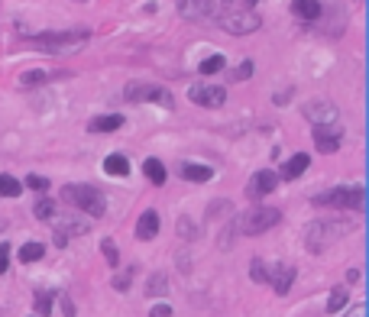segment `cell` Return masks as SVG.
Wrapping results in <instances>:
<instances>
[{
	"instance_id": "cell-34",
	"label": "cell",
	"mask_w": 369,
	"mask_h": 317,
	"mask_svg": "<svg viewBox=\"0 0 369 317\" xmlns=\"http://www.w3.org/2000/svg\"><path fill=\"white\" fill-rule=\"evenodd\" d=\"M7 265H10V243H0V275L7 272Z\"/></svg>"
},
{
	"instance_id": "cell-33",
	"label": "cell",
	"mask_w": 369,
	"mask_h": 317,
	"mask_svg": "<svg viewBox=\"0 0 369 317\" xmlns=\"http://www.w3.org/2000/svg\"><path fill=\"white\" fill-rule=\"evenodd\" d=\"M250 75H253V62H243L240 68H233V71H230L233 81H243V78H250Z\"/></svg>"
},
{
	"instance_id": "cell-37",
	"label": "cell",
	"mask_w": 369,
	"mask_h": 317,
	"mask_svg": "<svg viewBox=\"0 0 369 317\" xmlns=\"http://www.w3.org/2000/svg\"><path fill=\"white\" fill-rule=\"evenodd\" d=\"M149 317H172V308H169V304H165V301H162V304H153Z\"/></svg>"
},
{
	"instance_id": "cell-15",
	"label": "cell",
	"mask_w": 369,
	"mask_h": 317,
	"mask_svg": "<svg viewBox=\"0 0 369 317\" xmlns=\"http://www.w3.org/2000/svg\"><path fill=\"white\" fill-rule=\"evenodd\" d=\"M292 13L305 23H317L324 7H321V0H292Z\"/></svg>"
},
{
	"instance_id": "cell-8",
	"label": "cell",
	"mask_w": 369,
	"mask_h": 317,
	"mask_svg": "<svg viewBox=\"0 0 369 317\" xmlns=\"http://www.w3.org/2000/svg\"><path fill=\"white\" fill-rule=\"evenodd\" d=\"M301 113H305V120L311 123V127H337V120H340L337 104H334V100H327V98L308 100V104L301 107Z\"/></svg>"
},
{
	"instance_id": "cell-16",
	"label": "cell",
	"mask_w": 369,
	"mask_h": 317,
	"mask_svg": "<svg viewBox=\"0 0 369 317\" xmlns=\"http://www.w3.org/2000/svg\"><path fill=\"white\" fill-rule=\"evenodd\" d=\"M159 234V211H143L136 220V240H153Z\"/></svg>"
},
{
	"instance_id": "cell-29",
	"label": "cell",
	"mask_w": 369,
	"mask_h": 317,
	"mask_svg": "<svg viewBox=\"0 0 369 317\" xmlns=\"http://www.w3.org/2000/svg\"><path fill=\"white\" fill-rule=\"evenodd\" d=\"M250 279L253 282H269V269L262 265V259H253V263H250Z\"/></svg>"
},
{
	"instance_id": "cell-21",
	"label": "cell",
	"mask_w": 369,
	"mask_h": 317,
	"mask_svg": "<svg viewBox=\"0 0 369 317\" xmlns=\"http://www.w3.org/2000/svg\"><path fill=\"white\" fill-rule=\"evenodd\" d=\"M104 172H107V175H117V178H123V175H130V162H127V156L114 152V156L104 158Z\"/></svg>"
},
{
	"instance_id": "cell-10",
	"label": "cell",
	"mask_w": 369,
	"mask_h": 317,
	"mask_svg": "<svg viewBox=\"0 0 369 317\" xmlns=\"http://www.w3.org/2000/svg\"><path fill=\"white\" fill-rule=\"evenodd\" d=\"M276 188H279V175L272 172V168H259V172L250 178V185H246V197H250V201H262V197L272 195Z\"/></svg>"
},
{
	"instance_id": "cell-11",
	"label": "cell",
	"mask_w": 369,
	"mask_h": 317,
	"mask_svg": "<svg viewBox=\"0 0 369 317\" xmlns=\"http://www.w3.org/2000/svg\"><path fill=\"white\" fill-rule=\"evenodd\" d=\"M214 0H178V13L184 20L201 23V20H214Z\"/></svg>"
},
{
	"instance_id": "cell-22",
	"label": "cell",
	"mask_w": 369,
	"mask_h": 317,
	"mask_svg": "<svg viewBox=\"0 0 369 317\" xmlns=\"http://www.w3.org/2000/svg\"><path fill=\"white\" fill-rule=\"evenodd\" d=\"M52 71H42V68H33V71H23L20 75V84L23 88H39V84H46V81H52Z\"/></svg>"
},
{
	"instance_id": "cell-17",
	"label": "cell",
	"mask_w": 369,
	"mask_h": 317,
	"mask_svg": "<svg viewBox=\"0 0 369 317\" xmlns=\"http://www.w3.org/2000/svg\"><path fill=\"white\" fill-rule=\"evenodd\" d=\"M178 175H182L184 181H211V178H214V166H201V162H184V166L178 168Z\"/></svg>"
},
{
	"instance_id": "cell-2",
	"label": "cell",
	"mask_w": 369,
	"mask_h": 317,
	"mask_svg": "<svg viewBox=\"0 0 369 317\" xmlns=\"http://www.w3.org/2000/svg\"><path fill=\"white\" fill-rule=\"evenodd\" d=\"M346 230H350L346 220H315V224H308V230H305L308 253H324V249L334 246Z\"/></svg>"
},
{
	"instance_id": "cell-1",
	"label": "cell",
	"mask_w": 369,
	"mask_h": 317,
	"mask_svg": "<svg viewBox=\"0 0 369 317\" xmlns=\"http://www.w3.org/2000/svg\"><path fill=\"white\" fill-rule=\"evenodd\" d=\"M33 45L52 55H78L88 45L85 30H65V33H39L33 36Z\"/></svg>"
},
{
	"instance_id": "cell-39",
	"label": "cell",
	"mask_w": 369,
	"mask_h": 317,
	"mask_svg": "<svg viewBox=\"0 0 369 317\" xmlns=\"http://www.w3.org/2000/svg\"><path fill=\"white\" fill-rule=\"evenodd\" d=\"M246 4H250V7H256V4H259V0H246Z\"/></svg>"
},
{
	"instance_id": "cell-32",
	"label": "cell",
	"mask_w": 369,
	"mask_h": 317,
	"mask_svg": "<svg viewBox=\"0 0 369 317\" xmlns=\"http://www.w3.org/2000/svg\"><path fill=\"white\" fill-rule=\"evenodd\" d=\"M26 188H33V191H49V178H42V175H26Z\"/></svg>"
},
{
	"instance_id": "cell-28",
	"label": "cell",
	"mask_w": 369,
	"mask_h": 317,
	"mask_svg": "<svg viewBox=\"0 0 369 317\" xmlns=\"http://www.w3.org/2000/svg\"><path fill=\"white\" fill-rule=\"evenodd\" d=\"M223 62H227L223 55H208V59L198 65V71H201V75H217V71L223 68Z\"/></svg>"
},
{
	"instance_id": "cell-24",
	"label": "cell",
	"mask_w": 369,
	"mask_h": 317,
	"mask_svg": "<svg viewBox=\"0 0 369 317\" xmlns=\"http://www.w3.org/2000/svg\"><path fill=\"white\" fill-rule=\"evenodd\" d=\"M23 195V185L13 178V175H0V197H20Z\"/></svg>"
},
{
	"instance_id": "cell-3",
	"label": "cell",
	"mask_w": 369,
	"mask_h": 317,
	"mask_svg": "<svg viewBox=\"0 0 369 317\" xmlns=\"http://www.w3.org/2000/svg\"><path fill=\"white\" fill-rule=\"evenodd\" d=\"M62 197L75 204L78 211H85V217H104V211H107V197L100 195L94 185H65Z\"/></svg>"
},
{
	"instance_id": "cell-23",
	"label": "cell",
	"mask_w": 369,
	"mask_h": 317,
	"mask_svg": "<svg viewBox=\"0 0 369 317\" xmlns=\"http://www.w3.org/2000/svg\"><path fill=\"white\" fill-rule=\"evenodd\" d=\"M346 304H350V292L346 288H334L331 298H327V314H340Z\"/></svg>"
},
{
	"instance_id": "cell-12",
	"label": "cell",
	"mask_w": 369,
	"mask_h": 317,
	"mask_svg": "<svg viewBox=\"0 0 369 317\" xmlns=\"http://www.w3.org/2000/svg\"><path fill=\"white\" fill-rule=\"evenodd\" d=\"M340 143H344V133H340V127H315V146H317V152L331 156V152L340 149Z\"/></svg>"
},
{
	"instance_id": "cell-9",
	"label": "cell",
	"mask_w": 369,
	"mask_h": 317,
	"mask_svg": "<svg viewBox=\"0 0 369 317\" xmlns=\"http://www.w3.org/2000/svg\"><path fill=\"white\" fill-rule=\"evenodd\" d=\"M188 100H194L198 107H223V100H227V88H221V84H188Z\"/></svg>"
},
{
	"instance_id": "cell-5",
	"label": "cell",
	"mask_w": 369,
	"mask_h": 317,
	"mask_svg": "<svg viewBox=\"0 0 369 317\" xmlns=\"http://www.w3.org/2000/svg\"><path fill=\"white\" fill-rule=\"evenodd\" d=\"M282 220V214L276 211V207H250V211L237 214V220H233V226H237V234L243 236H259L266 234V230H272V226Z\"/></svg>"
},
{
	"instance_id": "cell-6",
	"label": "cell",
	"mask_w": 369,
	"mask_h": 317,
	"mask_svg": "<svg viewBox=\"0 0 369 317\" xmlns=\"http://www.w3.org/2000/svg\"><path fill=\"white\" fill-rule=\"evenodd\" d=\"M311 204L317 207H340V211H363V188L353 185V188H331L324 195H315Z\"/></svg>"
},
{
	"instance_id": "cell-35",
	"label": "cell",
	"mask_w": 369,
	"mask_h": 317,
	"mask_svg": "<svg viewBox=\"0 0 369 317\" xmlns=\"http://www.w3.org/2000/svg\"><path fill=\"white\" fill-rule=\"evenodd\" d=\"M59 304H62V314L65 317H75V304H71L69 294H59Z\"/></svg>"
},
{
	"instance_id": "cell-20",
	"label": "cell",
	"mask_w": 369,
	"mask_h": 317,
	"mask_svg": "<svg viewBox=\"0 0 369 317\" xmlns=\"http://www.w3.org/2000/svg\"><path fill=\"white\" fill-rule=\"evenodd\" d=\"M55 230H62L65 236H85L91 230V220H81V217H65Z\"/></svg>"
},
{
	"instance_id": "cell-26",
	"label": "cell",
	"mask_w": 369,
	"mask_h": 317,
	"mask_svg": "<svg viewBox=\"0 0 369 317\" xmlns=\"http://www.w3.org/2000/svg\"><path fill=\"white\" fill-rule=\"evenodd\" d=\"M42 253H46V246H42V243H23V249H20V263H36V259H42Z\"/></svg>"
},
{
	"instance_id": "cell-18",
	"label": "cell",
	"mask_w": 369,
	"mask_h": 317,
	"mask_svg": "<svg viewBox=\"0 0 369 317\" xmlns=\"http://www.w3.org/2000/svg\"><path fill=\"white\" fill-rule=\"evenodd\" d=\"M123 127V117L120 113H104V117H91V123H88V129L91 133H114V129Z\"/></svg>"
},
{
	"instance_id": "cell-30",
	"label": "cell",
	"mask_w": 369,
	"mask_h": 317,
	"mask_svg": "<svg viewBox=\"0 0 369 317\" xmlns=\"http://www.w3.org/2000/svg\"><path fill=\"white\" fill-rule=\"evenodd\" d=\"M100 253H104V259H107V263H110V269H114V265L120 263V253H117L114 240H104V243H100Z\"/></svg>"
},
{
	"instance_id": "cell-14",
	"label": "cell",
	"mask_w": 369,
	"mask_h": 317,
	"mask_svg": "<svg viewBox=\"0 0 369 317\" xmlns=\"http://www.w3.org/2000/svg\"><path fill=\"white\" fill-rule=\"evenodd\" d=\"M295 275H298V272H295V265H276V269L269 272V282H272V288H276V294H288Z\"/></svg>"
},
{
	"instance_id": "cell-4",
	"label": "cell",
	"mask_w": 369,
	"mask_h": 317,
	"mask_svg": "<svg viewBox=\"0 0 369 317\" xmlns=\"http://www.w3.org/2000/svg\"><path fill=\"white\" fill-rule=\"evenodd\" d=\"M214 16H217V26L223 33H230V36H250V33H256L262 26V16L250 7H227Z\"/></svg>"
},
{
	"instance_id": "cell-36",
	"label": "cell",
	"mask_w": 369,
	"mask_h": 317,
	"mask_svg": "<svg viewBox=\"0 0 369 317\" xmlns=\"http://www.w3.org/2000/svg\"><path fill=\"white\" fill-rule=\"evenodd\" d=\"M133 272H136V269H130V272H123V275H117V279H114V285L120 288V292H127V288H130V279H133Z\"/></svg>"
},
{
	"instance_id": "cell-27",
	"label": "cell",
	"mask_w": 369,
	"mask_h": 317,
	"mask_svg": "<svg viewBox=\"0 0 369 317\" xmlns=\"http://www.w3.org/2000/svg\"><path fill=\"white\" fill-rule=\"evenodd\" d=\"M33 214H36L39 220H52L55 214H59V204H55L52 197H42V201H36V211Z\"/></svg>"
},
{
	"instance_id": "cell-25",
	"label": "cell",
	"mask_w": 369,
	"mask_h": 317,
	"mask_svg": "<svg viewBox=\"0 0 369 317\" xmlns=\"http://www.w3.org/2000/svg\"><path fill=\"white\" fill-rule=\"evenodd\" d=\"M165 288H169V279H165L162 272H153V275H149V282H146V294H149V298H162V294H165Z\"/></svg>"
},
{
	"instance_id": "cell-31",
	"label": "cell",
	"mask_w": 369,
	"mask_h": 317,
	"mask_svg": "<svg viewBox=\"0 0 369 317\" xmlns=\"http://www.w3.org/2000/svg\"><path fill=\"white\" fill-rule=\"evenodd\" d=\"M49 311H52V292H39V298H36V314L46 317Z\"/></svg>"
},
{
	"instance_id": "cell-19",
	"label": "cell",
	"mask_w": 369,
	"mask_h": 317,
	"mask_svg": "<svg viewBox=\"0 0 369 317\" xmlns=\"http://www.w3.org/2000/svg\"><path fill=\"white\" fill-rule=\"evenodd\" d=\"M143 172H146V178L153 181V185H159V188H162V185H165V178H169L165 166H162V162H159V158H156V156H149L146 162H143Z\"/></svg>"
},
{
	"instance_id": "cell-7",
	"label": "cell",
	"mask_w": 369,
	"mask_h": 317,
	"mask_svg": "<svg viewBox=\"0 0 369 317\" xmlns=\"http://www.w3.org/2000/svg\"><path fill=\"white\" fill-rule=\"evenodd\" d=\"M123 98L130 100V104H159L165 107V110H172L175 107V98H172L165 88H159V84H127V91H123Z\"/></svg>"
},
{
	"instance_id": "cell-13",
	"label": "cell",
	"mask_w": 369,
	"mask_h": 317,
	"mask_svg": "<svg viewBox=\"0 0 369 317\" xmlns=\"http://www.w3.org/2000/svg\"><path fill=\"white\" fill-rule=\"evenodd\" d=\"M308 166H311V156H308V152H295L292 158H285L282 172H276V175L279 178H285V181H295V178H301V175L308 172Z\"/></svg>"
},
{
	"instance_id": "cell-38",
	"label": "cell",
	"mask_w": 369,
	"mask_h": 317,
	"mask_svg": "<svg viewBox=\"0 0 369 317\" xmlns=\"http://www.w3.org/2000/svg\"><path fill=\"white\" fill-rule=\"evenodd\" d=\"M52 240H55V246H59V249H65V246H69V236L62 234V230H55V234H52Z\"/></svg>"
}]
</instances>
